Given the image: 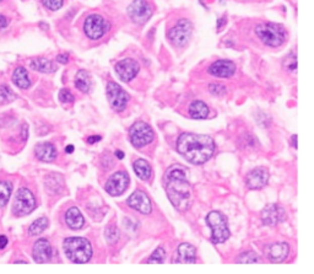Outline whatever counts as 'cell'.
<instances>
[{
	"mask_svg": "<svg viewBox=\"0 0 314 274\" xmlns=\"http://www.w3.org/2000/svg\"><path fill=\"white\" fill-rule=\"evenodd\" d=\"M0 2H2V0H0Z\"/></svg>",
	"mask_w": 314,
	"mask_h": 274,
	"instance_id": "45",
	"label": "cell"
},
{
	"mask_svg": "<svg viewBox=\"0 0 314 274\" xmlns=\"http://www.w3.org/2000/svg\"><path fill=\"white\" fill-rule=\"evenodd\" d=\"M177 151L191 163L202 165L213 156L215 143L209 135L184 133L178 138Z\"/></svg>",
	"mask_w": 314,
	"mask_h": 274,
	"instance_id": "2",
	"label": "cell"
},
{
	"mask_svg": "<svg viewBox=\"0 0 314 274\" xmlns=\"http://www.w3.org/2000/svg\"><path fill=\"white\" fill-rule=\"evenodd\" d=\"M292 145L293 148L297 149V135H293L292 137Z\"/></svg>",
	"mask_w": 314,
	"mask_h": 274,
	"instance_id": "44",
	"label": "cell"
},
{
	"mask_svg": "<svg viewBox=\"0 0 314 274\" xmlns=\"http://www.w3.org/2000/svg\"><path fill=\"white\" fill-rule=\"evenodd\" d=\"M284 67L286 68L287 70H290V72H296V69H297V56H296V53H291V54H288L287 57L285 58Z\"/></svg>",
	"mask_w": 314,
	"mask_h": 274,
	"instance_id": "34",
	"label": "cell"
},
{
	"mask_svg": "<svg viewBox=\"0 0 314 274\" xmlns=\"http://www.w3.org/2000/svg\"><path fill=\"white\" fill-rule=\"evenodd\" d=\"M56 62L60 64H67L69 62V56L65 53V54H58L56 56Z\"/></svg>",
	"mask_w": 314,
	"mask_h": 274,
	"instance_id": "38",
	"label": "cell"
},
{
	"mask_svg": "<svg viewBox=\"0 0 314 274\" xmlns=\"http://www.w3.org/2000/svg\"><path fill=\"white\" fill-rule=\"evenodd\" d=\"M165 187L168 199L176 209L184 211L192 204L191 183L188 181V170L182 165H173L165 175Z\"/></svg>",
	"mask_w": 314,
	"mask_h": 274,
	"instance_id": "1",
	"label": "cell"
},
{
	"mask_svg": "<svg viewBox=\"0 0 314 274\" xmlns=\"http://www.w3.org/2000/svg\"><path fill=\"white\" fill-rule=\"evenodd\" d=\"M256 33L260 41L269 47H280L286 42L287 33L281 25L265 22L256 27Z\"/></svg>",
	"mask_w": 314,
	"mask_h": 274,
	"instance_id": "4",
	"label": "cell"
},
{
	"mask_svg": "<svg viewBox=\"0 0 314 274\" xmlns=\"http://www.w3.org/2000/svg\"><path fill=\"white\" fill-rule=\"evenodd\" d=\"M16 98V95L14 94L13 90L9 86L2 85L0 86V103H9L13 102Z\"/></svg>",
	"mask_w": 314,
	"mask_h": 274,
	"instance_id": "30",
	"label": "cell"
},
{
	"mask_svg": "<svg viewBox=\"0 0 314 274\" xmlns=\"http://www.w3.org/2000/svg\"><path fill=\"white\" fill-rule=\"evenodd\" d=\"M154 131L145 122L134 123L129 129L130 142L135 148H143V146L149 145L154 140Z\"/></svg>",
	"mask_w": 314,
	"mask_h": 274,
	"instance_id": "8",
	"label": "cell"
},
{
	"mask_svg": "<svg viewBox=\"0 0 314 274\" xmlns=\"http://www.w3.org/2000/svg\"><path fill=\"white\" fill-rule=\"evenodd\" d=\"M33 259L37 263H47L52 258V246L46 239H39L36 241L32 251Z\"/></svg>",
	"mask_w": 314,
	"mask_h": 274,
	"instance_id": "18",
	"label": "cell"
},
{
	"mask_svg": "<svg viewBox=\"0 0 314 274\" xmlns=\"http://www.w3.org/2000/svg\"><path fill=\"white\" fill-rule=\"evenodd\" d=\"M59 100H60L63 103H70V102H74L75 97H74V95L72 94L70 90L61 89L60 91H59Z\"/></svg>",
	"mask_w": 314,
	"mask_h": 274,
	"instance_id": "36",
	"label": "cell"
},
{
	"mask_svg": "<svg viewBox=\"0 0 314 274\" xmlns=\"http://www.w3.org/2000/svg\"><path fill=\"white\" fill-rule=\"evenodd\" d=\"M197 262V250L191 244H182L178 247L173 263H195Z\"/></svg>",
	"mask_w": 314,
	"mask_h": 274,
	"instance_id": "20",
	"label": "cell"
},
{
	"mask_svg": "<svg viewBox=\"0 0 314 274\" xmlns=\"http://www.w3.org/2000/svg\"><path fill=\"white\" fill-rule=\"evenodd\" d=\"M206 223L211 229V241L214 244H222L230 237V229L227 219L220 211H210L206 216Z\"/></svg>",
	"mask_w": 314,
	"mask_h": 274,
	"instance_id": "5",
	"label": "cell"
},
{
	"mask_svg": "<svg viewBox=\"0 0 314 274\" xmlns=\"http://www.w3.org/2000/svg\"><path fill=\"white\" fill-rule=\"evenodd\" d=\"M8 24H9V20H8V18H5L4 15H0V30L5 29V27L8 26Z\"/></svg>",
	"mask_w": 314,
	"mask_h": 274,
	"instance_id": "39",
	"label": "cell"
},
{
	"mask_svg": "<svg viewBox=\"0 0 314 274\" xmlns=\"http://www.w3.org/2000/svg\"><path fill=\"white\" fill-rule=\"evenodd\" d=\"M133 168H134L135 174H137V176L140 180L146 181L150 179V176H151V166H150L148 161L143 159L135 160L134 163H133Z\"/></svg>",
	"mask_w": 314,
	"mask_h": 274,
	"instance_id": "27",
	"label": "cell"
},
{
	"mask_svg": "<svg viewBox=\"0 0 314 274\" xmlns=\"http://www.w3.org/2000/svg\"><path fill=\"white\" fill-rule=\"evenodd\" d=\"M165 257H166L165 250H163L162 247H158L146 262H148V263H163V262H165Z\"/></svg>",
	"mask_w": 314,
	"mask_h": 274,
	"instance_id": "33",
	"label": "cell"
},
{
	"mask_svg": "<svg viewBox=\"0 0 314 274\" xmlns=\"http://www.w3.org/2000/svg\"><path fill=\"white\" fill-rule=\"evenodd\" d=\"M11 192H13V185L8 181H0V207H5L9 202Z\"/></svg>",
	"mask_w": 314,
	"mask_h": 274,
	"instance_id": "29",
	"label": "cell"
},
{
	"mask_svg": "<svg viewBox=\"0 0 314 274\" xmlns=\"http://www.w3.org/2000/svg\"><path fill=\"white\" fill-rule=\"evenodd\" d=\"M286 219V211L282 207L277 204H269L262 211L263 224L268 227H275L279 223Z\"/></svg>",
	"mask_w": 314,
	"mask_h": 274,
	"instance_id": "14",
	"label": "cell"
},
{
	"mask_svg": "<svg viewBox=\"0 0 314 274\" xmlns=\"http://www.w3.org/2000/svg\"><path fill=\"white\" fill-rule=\"evenodd\" d=\"M237 263H257L259 262L258 256L253 251H248V252H243L238 256V258L236 259Z\"/></svg>",
	"mask_w": 314,
	"mask_h": 274,
	"instance_id": "31",
	"label": "cell"
},
{
	"mask_svg": "<svg viewBox=\"0 0 314 274\" xmlns=\"http://www.w3.org/2000/svg\"><path fill=\"white\" fill-rule=\"evenodd\" d=\"M269 182V171L264 168H258L252 170L247 175L245 183L250 189H262Z\"/></svg>",
	"mask_w": 314,
	"mask_h": 274,
	"instance_id": "17",
	"label": "cell"
},
{
	"mask_svg": "<svg viewBox=\"0 0 314 274\" xmlns=\"http://www.w3.org/2000/svg\"><path fill=\"white\" fill-rule=\"evenodd\" d=\"M128 15L133 22L144 25L152 16V8L146 0H134L128 7Z\"/></svg>",
	"mask_w": 314,
	"mask_h": 274,
	"instance_id": "10",
	"label": "cell"
},
{
	"mask_svg": "<svg viewBox=\"0 0 314 274\" xmlns=\"http://www.w3.org/2000/svg\"><path fill=\"white\" fill-rule=\"evenodd\" d=\"M100 140H101L100 135H91V137H89L87 142H89V144H95V143L100 142Z\"/></svg>",
	"mask_w": 314,
	"mask_h": 274,
	"instance_id": "41",
	"label": "cell"
},
{
	"mask_svg": "<svg viewBox=\"0 0 314 274\" xmlns=\"http://www.w3.org/2000/svg\"><path fill=\"white\" fill-rule=\"evenodd\" d=\"M75 86L76 89L80 90L84 94H89L90 90H91L92 83H91V76L86 70H80L78 72V74L75 76Z\"/></svg>",
	"mask_w": 314,
	"mask_h": 274,
	"instance_id": "25",
	"label": "cell"
},
{
	"mask_svg": "<svg viewBox=\"0 0 314 274\" xmlns=\"http://www.w3.org/2000/svg\"><path fill=\"white\" fill-rule=\"evenodd\" d=\"M139 69H140L139 63L135 59L132 58L123 59V61L118 62L117 66H115V73H117L118 78L121 81H125V83L133 80L138 75Z\"/></svg>",
	"mask_w": 314,
	"mask_h": 274,
	"instance_id": "13",
	"label": "cell"
},
{
	"mask_svg": "<svg viewBox=\"0 0 314 274\" xmlns=\"http://www.w3.org/2000/svg\"><path fill=\"white\" fill-rule=\"evenodd\" d=\"M115 156L118 157V159H123L124 157V152L120 151V150H117L115 151Z\"/></svg>",
	"mask_w": 314,
	"mask_h": 274,
	"instance_id": "42",
	"label": "cell"
},
{
	"mask_svg": "<svg viewBox=\"0 0 314 274\" xmlns=\"http://www.w3.org/2000/svg\"><path fill=\"white\" fill-rule=\"evenodd\" d=\"M236 64L233 62L227 61V59H221V61L214 62L209 67L208 73L213 76H217V78H231L236 73Z\"/></svg>",
	"mask_w": 314,
	"mask_h": 274,
	"instance_id": "16",
	"label": "cell"
},
{
	"mask_svg": "<svg viewBox=\"0 0 314 274\" xmlns=\"http://www.w3.org/2000/svg\"><path fill=\"white\" fill-rule=\"evenodd\" d=\"M30 67H31V69L36 70V72L46 73V74H49V73H54L56 70L54 63L47 58L32 59V61L30 62Z\"/></svg>",
	"mask_w": 314,
	"mask_h": 274,
	"instance_id": "23",
	"label": "cell"
},
{
	"mask_svg": "<svg viewBox=\"0 0 314 274\" xmlns=\"http://www.w3.org/2000/svg\"><path fill=\"white\" fill-rule=\"evenodd\" d=\"M130 208L140 211L143 214H150L152 210L151 200L148 197V194L143 191H135L132 196L127 200Z\"/></svg>",
	"mask_w": 314,
	"mask_h": 274,
	"instance_id": "15",
	"label": "cell"
},
{
	"mask_svg": "<svg viewBox=\"0 0 314 274\" xmlns=\"http://www.w3.org/2000/svg\"><path fill=\"white\" fill-rule=\"evenodd\" d=\"M13 83L15 84L19 89H28L31 86L30 76H28L27 70L24 67H18L13 73Z\"/></svg>",
	"mask_w": 314,
	"mask_h": 274,
	"instance_id": "24",
	"label": "cell"
},
{
	"mask_svg": "<svg viewBox=\"0 0 314 274\" xmlns=\"http://www.w3.org/2000/svg\"><path fill=\"white\" fill-rule=\"evenodd\" d=\"M63 247L65 255L74 263H86L92 257V246L84 237H68Z\"/></svg>",
	"mask_w": 314,
	"mask_h": 274,
	"instance_id": "3",
	"label": "cell"
},
{
	"mask_svg": "<svg viewBox=\"0 0 314 274\" xmlns=\"http://www.w3.org/2000/svg\"><path fill=\"white\" fill-rule=\"evenodd\" d=\"M288 245L285 242H276L267 248V257L273 263H281L288 256Z\"/></svg>",
	"mask_w": 314,
	"mask_h": 274,
	"instance_id": "19",
	"label": "cell"
},
{
	"mask_svg": "<svg viewBox=\"0 0 314 274\" xmlns=\"http://www.w3.org/2000/svg\"><path fill=\"white\" fill-rule=\"evenodd\" d=\"M36 208V199L32 192L28 188H20L14 200L13 211L15 215L25 216L32 213Z\"/></svg>",
	"mask_w": 314,
	"mask_h": 274,
	"instance_id": "7",
	"label": "cell"
},
{
	"mask_svg": "<svg viewBox=\"0 0 314 274\" xmlns=\"http://www.w3.org/2000/svg\"><path fill=\"white\" fill-rule=\"evenodd\" d=\"M65 151L68 152V154H72L73 151H74V146L73 145H68L67 149H65Z\"/></svg>",
	"mask_w": 314,
	"mask_h": 274,
	"instance_id": "43",
	"label": "cell"
},
{
	"mask_svg": "<svg viewBox=\"0 0 314 274\" xmlns=\"http://www.w3.org/2000/svg\"><path fill=\"white\" fill-rule=\"evenodd\" d=\"M129 185V176L125 172L119 171L115 172L109 177L106 183V191L107 193L111 194L112 197H118L125 192Z\"/></svg>",
	"mask_w": 314,
	"mask_h": 274,
	"instance_id": "12",
	"label": "cell"
},
{
	"mask_svg": "<svg viewBox=\"0 0 314 274\" xmlns=\"http://www.w3.org/2000/svg\"><path fill=\"white\" fill-rule=\"evenodd\" d=\"M109 30V22L98 14H92L84 22V32L90 39H100Z\"/></svg>",
	"mask_w": 314,
	"mask_h": 274,
	"instance_id": "6",
	"label": "cell"
},
{
	"mask_svg": "<svg viewBox=\"0 0 314 274\" xmlns=\"http://www.w3.org/2000/svg\"><path fill=\"white\" fill-rule=\"evenodd\" d=\"M193 31V25L189 20L180 19L179 21L168 31V39L176 47H183L188 43Z\"/></svg>",
	"mask_w": 314,
	"mask_h": 274,
	"instance_id": "9",
	"label": "cell"
},
{
	"mask_svg": "<svg viewBox=\"0 0 314 274\" xmlns=\"http://www.w3.org/2000/svg\"><path fill=\"white\" fill-rule=\"evenodd\" d=\"M209 90H210L211 94L216 96H222L227 92L226 86L222 85V84H211V85H209Z\"/></svg>",
	"mask_w": 314,
	"mask_h": 274,
	"instance_id": "37",
	"label": "cell"
},
{
	"mask_svg": "<svg viewBox=\"0 0 314 274\" xmlns=\"http://www.w3.org/2000/svg\"><path fill=\"white\" fill-rule=\"evenodd\" d=\"M65 223L70 229L73 230H79L84 227V216L81 211L76 207H72L67 210L65 213Z\"/></svg>",
	"mask_w": 314,
	"mask_h": 274,
	"instance_id": "22",
	"label": "cell"
},
{
	"mask_svg": "<svg viewBox=\"0 0 314 274\" xmlns=\"http://www.w3.org/2000/svg\"><path fill=\"white\" fill-rule=\"evenodd\" d=\"M42 3H43V5L48 10L56 11L63 7L64 0H42Z\"/></svg>",
	"mask_w": 314,
	"mask_h": 274,
	"instance_id": "35",
	"label": "cell"
},
{
	"mask_svg": "<svg viewBox=\"0 0 314 274\" xmlns=\"http://www.w3.org/2000/svg\"><path fill=\"white\" fill-rule=\"evenodd\" d=\"M107 97L112 108L117 112L124 111L129 101V95L118 84L112 81L107 84Z\"/></svg>",
	"mask_w": 314,
	"mask_h": 274,
	"instance_id": "11",
	"label": "cell"
},
{
	"mask_svg": "<svg viewBox=\"0 0 314 274\" xmlns=\"http://www.w3.org/2000/svg\"><path fill=\"white\" fill-rule=\"evenodd\" d=\"M189 115L194 120H205L209 116V107L203 101H194L189 106Z\"/></svg>",
	"mask_w": 314,
	"mask_h": 274,
	"instance_id": "26",
	"label": "cell"
},
{
	"mask_svg": "<svg viewBox=\"0 0 314 274\" xmlns=\"http://www.w3.org/2000/svg\"><path fill=\"white\" fill-rule=\"evenodd\" d=\"M35 155L38 160L44 162H50L56 157V149L50 143H39L35 148Z\"/></svg>",
	"mask_w": 314,
	"mask_h": 274,
	"instance_id": "21",
	"label": "cell"
},
{
	"mask_svg": "<svg viewBox=\"0 0 314 274\" xmlns=\"http://www.w3.org/2000/svg\"><path fill=\"white\" fill-rule=\"evenodd\" d=\"M48 225H49V222H48V219L46 216L39 217V219L35 220V222L31 224L30 229H28V234H30L31 236H37L46 230V229L48 228Z\"/></svg>",
	"mask_w": 314,
	"mask_h": 274,
	"instance_id": "28",
	"label": "cell"
},
{
	"mask_svg": "<svg viewBox=\"0 0 314 274\" xmlns=\"http://www.w3.org/2000/svg\"><path fill=\"white\" fill-rule=\"evenodd\" d=\"M104 235H106L107 242L113 245L119 240V230L114 225H109V227H107L106 231H104Z\"/></svg>",
	"mask_w": 314,
	"mask_h": 274,
	"instance_id": "32",
	"label": "cell"
},
{
	"mask_svg": "<svg viewBox=\"0 0 314 274\" xmlns=\"http://www.w3.org/2000/svg\"><path fill=\"white\" fill-rule=\"evenodd\" d=\"M8 245V237L4 235H0V250H4Z\"/></svg>",
	"mask_w": 314,
	"mask_h": 274,
	"instance_id": "40",
	"label": "cell"
}]
</instances>
